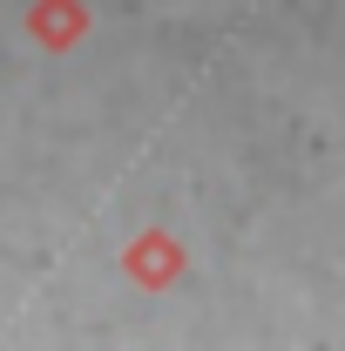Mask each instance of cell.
Wrapping results in <instances>:
<instances>
[{"label": "cell", "instance_id": "cell-2", "mask_svg": "<svg viewBox=\"0 0 345 351\" xmlns=\"http://www.w3.org/2000/svg\"><path fill=\"white\" fill-rule=\"evenodd\" d=\"M88 27H95L88 0H34V7H27V34H34V47H47V54L82 47Z\"/></svg>", "mask_w": 345, "mask_h": 351}, {"label": "cell", "instance_id": "cell-1", "mask_svg": "<svg viewBox=\"0 0 345 351\" xmlns=\"http://www.w3.org/2000/svg\"><path fill=\"white\" fill-rule=\"evenodd\" d=\"M183 270H190V257H183V243H176L170 230H142L129 250H122V277H129L135 291H170Z\"/></svg>", "mask_w": 345, "mask_h": 351}]
</instances>
